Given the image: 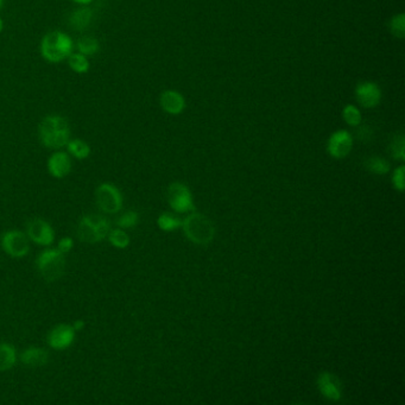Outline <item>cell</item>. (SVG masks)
I'll return each instance as SVG.
<instances>
[{
	"instance_id": "cell-1",
	"label": "cell",
	"mask_w": 405,
	"mask_h": 405,
	"mask_svg": "<svg viewBox=\"0 0 405 405\" xmlns=\"http://www.w3.org/2000/svg\"><path fill=\"white\" fill-rule=\"evenodd\" d=\"M39 137L41 143L48 149H62L70 139L68 121L61 115L44 117L39 123Z\"/></svg>"
},
{
	"instance_id": "cell-2",
	"label": "cell",
	"mask_w": 405,
	"mask_h": 405,
	"mask_svg": "<svg viewBox=\"0 0 405 405\" xmlns=\"http://www.w3.org/2000/svg\"><path fill=\"white\" fill-rule=\"evenodd\" d=\"M39 48L44 60L50 63H59L67 60L68 56L73 52L74 42L66 32L50 31L44 34Z\"/></svg>"
},
{
	"instance_id": "cell-3",
	"label": "cell",
	"mask_w": 405,
	"mask_h": 405,
	"mask_svg": "<svg viewBox=\"0 0 405 405\" xmlns=\"http://www.w3.org/2000/svg\"><path fill=\"white\" fill-rule=\"evenodd\" d=\"M110 230L111 222L108 219L98 214H87L80 219L77 233L82 243L93 245L107 238Z\"/></svg>"
},
{
	"instance_id": "cell-4",
	"label": "cell",
	"mask_w": 405,
	"mask_h": 405,
	"mask_svg": "<svg viewBox=\"0 0 405 405\" xmlns=\"http://www.w3.org/2000/svg\"><path fill=\"white\" fill-rule=\"evenodd\" d=\"M184 233L188 239L197 245H208L212 243L215 235V227L213 222L210 221L204 214H190L182 222Z\"/></svg>"
},
{
	"instance_id": "cell-5",
	"label": "cell",
	"mask_w": 405,
	"mask_h": 405,
	"mask_svg": "<svg viewBox=\"0 0 405 405\" xmlns=\"http://www.w3.org/2000/svg\"><path fill=\"white\" fill-rule=\"evenodd\" d=\"M36 266L39 275L49 283L57 281L63 276L66 258L57 248H47L36 258Z\"/></svg>"
},
{
	"instance_id": "cell-6",
	"label": "cell",
	"mask_w": 405,
	"mask_h": 405,
	"mask_svg": "<svg viewBox=\"0 0 405 405\" xmlns=\"http://www.w3.org/2000/svg\"><path fill=\"white\" fill-rule=\"evenodd\" d=\"M95 202L103 213L111 215L119 213L124 200L119 188L110 182H105L95 189Z\"/></svg>"
},
{
	"instance_id": "cell-7",
	"label": "cell",
	"mask_w": 405,
	"mask_h": 405,
	"mask_svg": "<svg viewBox=\"0 0 405 405\" xmlns=\"http://www.w3.org/2000/svg\"><path fill=\"white\" fill-rule=\"evenodd\" d=\"M1 248L12 258H24L30 252V239L24 232L18 230H6L0 239Z\"/></svg>"
},
{
	"instance_id": "cell-8",
	"label": "cell",
	"mask_w": 405,
	"mask_h": 405,
	"mask_svg": "<svg viewBox=\"0 0 405 405\" xmlns=\"http://www.w3.org/2000/svg\"><path fill=\"white\" fill-rule=\"evenodd\" d=\"M166 197L171 208L174 209L176 213H188L195 208L192 192L184 184H179V182L170 184L168 188Z\"/></svg>"
},
{
	"instance_id": "cell-9",
	"label": "cell",
	"mask_w": 405,
	"mask_h": 405,
	"mask_svg": "<svg viewBox=\"0 0 405 405\" xmlns=\"http://www.w3.org/2000/svg\"><path fill=\"white\" fill-rule=\"evenodd\" d=\"M26 235L32 243L48 248L55 240V230L43 219H34L26 226Z\"/></svg>"
},
{
	"instance_id": "cell-10",
	"label": "cell",
	"mask_w": 405,
	"mask_h": 405,
	"mask_svg": "<svg viewBox=\"0 0 405 405\" xmlns=\"http://www.w3.org/2000/svg\"><path fill=\"white\" fill-rule=\"evenodd\" d=\"M77 337V330L72 324H62L55 326L49 332L47 337L48 345L55 350H64L73 345Z\"/></svg>"
},
{
	"instance_id": "cell-11",
	"label": "cell",
	"mask_w": 405,
	"mask_h": 405,
	"mask_svg": "<svg viewBox=\"0 0 405 405\" xmlns=\"http://www.w3.org/2000/svg\"><path fill=\"white\" fill-rule=\"evenodd\" d=\"M353 148V138L348 131L337 130L329 137L327 151L332 157L342 159L350 155Z\"/></svg>"
},
{
	"instance_id": "cell-12",
	"label": "cell",
	"mask_w": 405,
	"mask_h": 405,
	"mask_svg": "<svg viewBox=\"0 0 405 405\" xmlns=\"http://www.w3.org/2000/svg\"><path fill=\"white\" fill-rule=\"evenodd\" d=\"M355 98L360 106L365 108H373L379 105L382 100V90L379 86L375 82H360L355 88Z\"/></svg>"
},
{
	"instance_id": "cell-13",
	"label": "cell",
	"mask_w": 405,
	"mask_h": 405,
	"mask_svg": "<svg viewBox=\"0 0 405 405\" xmlns=\"http://www.w3.org/2000/svg\"><path fill=\"white\" fill-rule=\"evenodd\" d=\"M48 172L54 179H62L70 174L72 171V159L68 152L57 150L48 158Z\"/></svg>"
},
{
	"instance_id": "cell-14",
	"label": "cell",
	"mask_w": 405,
	"mask_h": 405,
	"mask_svg": "<svg viewBox=\"0 0 405 405\" xmlns=\"http://www.w3.org/2000/svg\"><path fill=\"white\" fill-rule=\"evenodd\" d=\"M317 388L321 395L329 401L337 402L342 396V386L337 375L324 372L317 378Z\"/></svg>"
},
{
	"instance_id": "cell-15",
	"label": "cell",
	"mask_w": 405,
	"mask_h": 405,
	"mask_svg": "<svg viewBox=\"0 0 405 405\" xmlns=\"http://www.w3.org/2000/svg\"><path fill=\"white\" fill-rule=\"evenodd\" d=\"M159 105L162 110L169 115H177L182 113L186 107L184 95L177 90H164L159 97Z\"/></svg>"
},
{
	"instance_id": "cell-16",
	"label": "cell",
	"mask_w": 405,
	"mask_h": 405,
	"mask_svg": "<svg viewBox=\"0 0 405 405\" xmlns=\"http://www.w3.org/2000/svg\"><path fill=\"white\" fill-rule=\"evenodd\" d=\"M21 362L26 366L32 367V368L42 367L49 362V354L47 350H43L41 347L32 346L21 352Z\"/></svg>"
},
{
	"instance_id": "cell-17",
	"label": "cell",
	"mask_w": 405,
	"mask_h": 405,
	"mask_svg": "<svg viewBox=\"0 0 405 405\" xmlns=\"http://www.w3.org/2000/svg\"><path fill=\"white\" fill-rule=\"evenodd\" d=\"M93 18V12L90 8H81V9L74 10L69 16V24L74 30L83 31L87 26H90Z\"/></svg>"
},
{
	"instance_id": "cell-18",
	"label": "cell",
	"mask_w": 405,
	"mask_h": 405,
	"mask_svg": "<svg viewBox=\"0 0 405 405\" xmlns=\"http://www.w3.org/2000/svg\"><path fill=\"white\" fill-rule=\"evenodd\" d=\"M17 350L8 342H0V372L9 371L17 363Z\"/></svg>"
},
{
	"instance_id": "cell-19",
	"label": "cell",
	"mask_w": 405,
	"mask_h": 405,
	"mask_svg": "<svg viewBox=\"0 0 405 405\" xmlns=\"http://www.w3.org/2000/svg\"><path fill=\"white\" fill-rule=\"evenodd\" d=\"M66 146L68 150L69 156H73L79 161H83L86 158L90 157V146L87 141L82 139H69Z\"/></svg>"
},
{
	"instance_id": "cell-20",
	"label": "cell",
	"mask_w": 405,
	"mask_h": 405,
	"mask_svg": "<svg viewBox=\"0 0 405 405\" xmlns=\"http://www.w3.org/2000/svg\"><path fill=\"white\" fill-rule=\"evenodd\" d=\"M68 64L74 73L86 74L90 70V61L80 52H72L68 56Z\"/></svg>"
},
{
	"instance_id": "cell-21",
	"label": "cell",
	"mask_w": 405,
	"mask_h": 405,
	"mask_svg": "<svg viewBox=\"0 0 405 405\" xmlns=\"http://www.w3.org/2000/svg\"><path fill=\"white\" fill-rule=\"evenodd\" d=\"M107 239L110 241L112 246L115 248H119V250H124V248H128L130 245V237L128 233L125 232L123 228H115V230H110L108 235H107Z\"/></svg>"
},
{
	"instance_id": "cell-22",
	"label": "cell",
	"mask_w": 405,
	"mask_h": 405,
	"mask_svg": "<svg viewBox=\"0 0 405 405\" xmlns=\"http://www.w3.org/2000/svg\"><path fill=\"white\" fill-rule=\"evenodd\" d=\"M77 52H80L82 55L93 56L99 52L100 50V43L98 39L90 37V36H86L77 41Z\"/></svg>"
},
{
	"instance_id": "cell-23",
	"label": "cell",
	"mask_w": 405,
	"mask_h": 405,
	"mask_svg": "<svg viewBox=\"0 0 405 405\" xmlns=\"http://www.w3.org/2000/svg\"><path fill=\"white\" fill-rule=\"evenodd\" d=\"M365 166L368 171L375 175H385L390 171V163L382 157H370L365 162Z\"/></svg>"
},
{
	"instance_id": "cell-24",
	"label": "cell",
	"mask_w": 405,
	"mask_h": 405,
	"mask_svg": "<svg viewBox=\"0 0 405 405\" xmlns=\"http://www.w3.org/2000/svg\"><path fill=\"white\" fill-rule=\"evenodd\" d=\"M157 225L164 232H172V230L182 227V221H181V219L172 217L171 214L163 213L158 217Z\"/></svg>"
},
{
	"instance_id": "cell-25",
	"label": "cell",
	"mask_w": 405,
	"mask_h": 405,
	"mask_svg": "<svg viewBox=\"0 0 405 405\" xmlns=\"http://www.w3.org/2000/svg\"><path fill=\"white\" fill-rule=\"evenodd\" d=\"M342 118L345 120L346 124L350 126H359L362 123V113L358 107L354 105H346L342 110Z\"/></svg>"
},
{
	"instance_id": "cell-26",
	"label": "cell",
	"mask_w": 405,
	"mask_h": 405,
	"mask_svg": "<svg viewBox=\"0 0 405 405\" xmlns=\"http://www.w3.org/2000/svg\"><path fill=\"white\" fill-rule=\"evenodd\" d=\"M390 152L395 159L404 161L405 159V141L403 135H397L393 137L391 144H390Z\"/></svg>"
},
{
	"instance_id": "cell-27",
	"label": "cell",
	"mask_w": 405,
	"mask_h": 405,
	"mask_svg": "<svg viewBox=\"0 0 405 405\" xmlns=\"http://www.w3.org/2000/svg\"><path fill=\"white\" fill-rule=\"evenodd\" d=\"M390 31L391 34L397 37V39H402L405 34V16L404 13H399L391 18L390 21Z\"/></svg>"
},
{
	"instance_id": "cell-28",
	"label": "cell",
	"mask_w": 405,
	"mask_h": 405,
	"mask_svg": "<svg viewBox=\"0 0 405 405\" xmlns=\"http://www.w3.org/2000/svg\"><path fill=\"white\" fill-rule=\"evenodd\" d=\"M138 221H139L138 213L133 212V210H128L123 215H120L119 219L117 220V226L123 228V230H130V228L136 227L138 225Z\"/></svg>"
},
{
	"instance_id": "cell-29",
	"label": "cell",
	"mask_w": 405,
	"mask_h": 405,
	"mask_svg": "<svg viewBox=\"0 0 405 405\" xmlns=\"http://www.w3.org/2000/svg\"><path fill=\"white\" fill-rule=\"evenodd\" d=\"M404 166H398L396 170L393 171V184L397 190L403 192L404 190Z\"/></svg>"
},
{
	"instance_id": "cell-30",
	"label": "cell",
	"mask_w": 405,
	"mask_h": 405,
	"mask_svg": "<svg viewBox=\"0 0 405 405\" xmlns=\"http://www.w3.org/2000/svg\"><path fill=\"white\" fill-rule=\"evenodd\" d=\"M74 248V240L70 237H63L61 238L60 241L57 244V250L62 252L63 255H67L69 252L72 251Z\"/></svg>"
},
{
	"instance_id": "cell-31",
	"label": "cell",
	"mask_w": 405,
	"mask_h": 405,
	"mask_svg": "<svg viewBox=\"0 0 405 405\" xmlns=\"http://www.w3.org/2000/svg\"><path fill=\"white\" fill-rule=\"evenodd\" d=\"M357 136L362 141H368L372 137V131L367 126H362L357 131Z\"/></svg>"
},
{
	"instance_id": "cell-32",
	"label": "cell",
	"mask_w": 405,
	"mask_h": 405,
	"mask_svg": "<svg viewBox=\"0 0 405 405\" xmlns=\"http://www.w3.org/2000/svg\"><path fill=\"white\" fill-rule=\"evenodd\" d=\"M72 326H73V328L75 329L77 332H80V330L83 329V327L86 326L85 321L77 320L73 324H72Z\"/></svg>"
},
{
	"instance_id": "cell-33",
	"label": "cell",
	"mask_w": 405,
	"mask_h": 405,
	"mask_svg": "<svg viewBox=\"0 0 405 405\" xmlns=\"http://www.w3.org/2000/svg\"><path fill=\"white\" fill-rule=\"evenodd\" d=\"M74 3H77V4L82 5V6H87V5H90L93 0H73Z\"/></svg>"
},
{
	"instance_id": "cell-34",
	"label": "cell",
	"mask_w": 405,
	"mask_h": 405,
	"mask_svg": "<svg viewBox=\"0 0 405 405\" xmlns=\"http://www.w3.org/2000/svg\"><path fill=\"white\" fill-rule=\"evenodd\" d=\"M3 29H4V21H3V19L0 17V34H1Z\"/></svg>"
},
{
	"instance_id": "cell-35",
	"label": "cell",
	"mask_w": 405,
	"mask_h": 405,
	"mask_svg": "<svg viewBox=\"0 0 405 405\" xmlns=\"http://www.w3.org/2000/svg\"><path fill=\"white\" fill-rule=\"evenodd\" d=\"M3 4H4V0H0V8L3 6Z\"/></svg>"
}]
</instances>
